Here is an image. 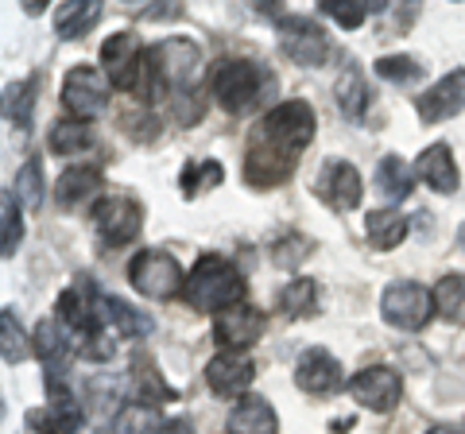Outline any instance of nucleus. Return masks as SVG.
I'll return each instance as SVG.
<instances>
[{
    "instance_id": "obj_1",
    "label": "nucleus",
    "mask_w": 465,
    "mask_h": 434,
    "mask_svg": "<svg viewBox=\"0 0 465 434\" xmlns=\"http://www.w3.org/2000/svg\"><path fill=\"white\" fill-rule=\"evenodd\" d=\"M314 140V109L307 101H283L252 128L249 155H244V182L268 191L287 182L299 163V152Z\"/></svg>"
},
{
    "instance_id": "obj_2",
    "label": "nucleus",
    "mask_w": 465,
    "mask_h": 434,
    "mask_svg": "<svg viewBox=\"0 0 465 434\" xmlns=\"http://www.w3.org/2000/svg\"><path fill=\"white\" fill-rule=\"evenodd\" d=\"M186 299H191L194 311H217V314L229 307H241L244 299L241 268L222 252H202L191 280H186Z\"/></svg>"
},
{
    "instance_id": "obj_3",
    "label": "nucleus",
    "mask_w": 465,
    "mask_h": 434,
    "mask_svg": "<svg viewBox=\"0 0 465 434\" xmlns=\"http://www.w3.org/2000/svg\"><path fill=\"white\" fill-rule=\"evenodd\" d=\"M268 85H272L268 70L249 59H225V63H217L210 74V90L225 113H249L256 101L264 97Z\"/></svg>"
},
{
    "instance_id": "obj_4",
    "label": "nucleus",
    "mask_w": 465,
    "mask_h": 434,
    "mask_svg": "<svg viewBox=\"0 0 465 434\" xmlns=\"http://www.w3.org/2000/svg\"><path fill=\"white\" fill-rule=\"evenodd\" d=\"M148 63H152V78L155 85L179 94V97H191L194 82L202 74V47L194 39H183V35H171L163 43H155L148 51Z\"/></svg>"
},
{
    "instance_id": "obj_5",
    "label": "nucleus",
    "mask_w": 465,
    "mask_h": 434,
    "mask_svg": "<svg viewBox=\"0 0 465 434\" xmlns=\"http://www.w3.org/2000/svg\"><path fill=\"white\" fill-rule=\"evenodd\" d=\"M101 63H105V74L116 90H128V94H152V63H148V51H140V39L133 32H116L105 39L101 47Z\"/></svg>"
},
{
    "instance_id": "obj_6",
    "label": "nucleus",
    "mask_w": 465,
    "mask_h": 434,
    "mask_svg": "<svg viewBox=\"0 0 465 434\" xmlns=\"http://www.w3.org/2000/svg\"><path fill=\"white\" fill-rule=\"evenodd\" d=\"M128 283H133L140 295H148V299H174L179 291H186L179 260L159 252V249H148V252L133 256V264H128Z\"/></svg>"
},
{
    "instance_id": "obj_7",
    "label": "nucleus",
    "mask_w": 465,
    "mask_h": 434,
    "mask_svg": "<svg viewBox=\"0 0 465 434\" xmlns=\"http://www.w3.org/2000/svg\"><path fill=\"white\" fill-rule=\"evenodd\" d=\"M430 307H434V295L427 291L423 283H391L384 287V295H381V314H384V322L388 326H396V330H423L430 322Z\"/></svg>"
},
{
    "instance_id": "obj_8",
    "label": "nucleus",
    "mask_w": 465,
    "mask_h": 434,
    "mask_svg": "<svg viewBox=\"0 0 465 434\" xmlns=\"http://www.w3.org/2000/svg\"><path fill=\"white\" fill-rule=\"evenodd\" d=\"M94 229L105 244H133L143 229V206L128 194H109L94 206Z\"/></svg>"
},
{
    "instance_id": "obj_9",
    "label": "nucleus",
    "mask_w": 465,
    "mask_h": 434,
    "mask_svg": "<svg viewBox=\"0 0 465 434\" xmlns=\"http://www.w3.org/2000/svg\"><path fill=\"white\" fill-rule=\"evenodd\" d=\"M63 105L66 113H74L78 121H90V117H101L109 105V74L97 66H74L63 82Z\"/></svg>"
},
{
    "instance_id": "obj_10",
    "label": "nucleus",
    "mask_w": 465,
    "mask_h": 434,
    "mask_svg": "<svg viewBox=\"0 0 465 434\" xmlns=\"http://www.w3.org/2000/svg\"><path fill=\"white\" fill-rule=\"evenodd\" d=\"M280 47L287 59H295L299 66H322L330 54L326 32L307 16H283L280 20Z\"/></svg>"
},
{
    "instance_id": "obj_11",
    "label": "nucleus",
    "mask_w": 465,
    "mask_h": 434,
    "mask_svg": "<svg viewBox=\"0 0 465 434\" xmlns=\"http://www.w3.org/2000/svg\"><path fill=\"white\" fill-rule=\"evenodd\" d=\"M318 198L333 206L338 213H349L361 206L365 198V182H361V171L345 159H326L322 171H318Z\"/></svg>"
},
{
    "instance_id": "obj_12",
    "label": "nucleus",
    "mask_w": 465,
    "mask_h": 434,
    "mask_svg": "<svg viewBox=\"0 0 465 434\" xmlns=\"http://www.w3.org/2000/svg\"><path fill=\"white\" fill-rule=\"evenodd\" d=\"M349 396H353L361 408H369V411H391L400 403L403 396V380H400V372L396 369H384V365H376V369H365V372H357L353 380H349Z\"/></svg>"
},
{
    "instance_id": "obj_13",
    "label": "nucleus",
    "mask_w": 465,
    "mask_h": 434,
    "mask_svg": "<svg viewBox=\"0 0 465 434\" xmlns=\"http://www.w3.org/2000/svg\"><path fill=\"white\" fill-rule=\"evenodd\" d=\"M461 109H465V70H450V74L434 82L427 94L415 97V113L423 124L450 121V117H458Z\"/></svg>"
},
{
    "instance_id": "obj_14",
    "label": "nucleus",
    "mask_w": 465,
    "mask_h": 434,
    "mask_svg": "<svg viewBox=\"0 0 465 434\" xmlns=\"http://www.w3.org/2000/svg\"><path fill=\"white\" fill-rule=\"evenodd\" d=\"M260 334H264V314L256 307H244V302L222 311L213 322V338H217V345H225V353L249 350V345L260 341Z\"/></svg>"
},
{
    "instance_id": "obj_15",
    "label": "nucleus",
    "mask_w": 465,
    "mask_h": 434,
    "mask_svg": "<svg viewBox=\"0 0 465 434\" xmlns=\"http://www.w3.org/2000/svg\"><path fill=\"white\" fill-rule=\"evenodd\" d=\"M295 384L302 388V392H311V396H333L345 384V372H341V365H338V357L333 353L311 345V350L299 357V365H295Z\"/></svg>"
},
{
    "instance_id": "obj_16",
    "label": "nucleus",
    "mask_w": 465,
    "mask_h": 434,
    "mask_svg": "<svg viewBox=\"0 0 465 434\" xmlns=\"http://www.w3.org/2000/svg\"><path fill=\"white\" fill-rule=\"evenodd\" d=\"M256 365L244 353H217L206 365V384L217 396H241L252 384Z\"/></svg>"
},
{
    "instance_id": "obj_17",
    "label": "nucleus",
    "mask_w": 465,
    "mask_h": 434,
    "mask_svg": "<svg viewBox=\"0 0 465 434\" xmlns=\"http://www.w3.org/2000/svg\"><path fill=\"white\" fill-rule=\"evenodd\" d=\"M419 179H423L430 191H439V194H454L458 191V163H454V152H450V143H430L427 152H419Z\"/></svg>"
},
{
    "instance_id": "obj_18",
    "label": "nucleus",
    "mask_w": 465,
    "mask_h": 434,
    "mask_svg": "<svg viewBox=\"0 0 465 434\" xmlns=\"http://www.w3.org/2000/svg\"><path fill=\"white\" fill-rule=\"evenodd\" d=\"M35 353L43 360V369H47V380L51 376H66V360H70V334L63 330V322L58 318H43V322L35 326Z\"/></svg>"
},
{
    "instance_id": "obj_19",
    "label": "nucleus",
    "mask_w": 465,
    "mask_h": 434,
    "mask_svg": "<svg viewBox=\"0 0 465 434\" xmlns=\"http://www.w3.org/2000/svg\"><path fill=\"white\" fill-rule=\"evenodd\" d=\"M229 434H280V419H275L272 403L264 396H244L237 408L229 411Z\"/></svg>"
},
{
    "instance_id": "obj_20",
    "label": "nucleus",
    "mask_w": 465,
    "mask_h": 434,
    "mask_svg": "<svg viewBox=\"0 0 465 434\" xmlns=\"http://www.w3.org/2000/svg\"><path fill=\"white\" fill-rule=\"evenodd\" d=\"M101 191V167L94 163H78V167H66L54 182V198L63 206H82Z\"/></svg>"
},
{
    "instance_id": "obj_21",
    "label": "nucleus",
    "mask_w": 465,
    "mask_h": 434,
    "mask_svg": "<svg viewBox=\"0 0 465 434\" xmlns=\"http://www.w3.org/2000/svg\"><path fill=\"white\" fill-rule=\"evenodd\" d=\"M407 217L396 213V210H372L365 217V233H369V244L372 249H381V252H391V249H400L403 237H407Z\"/></svg>"
},
{
    "instance_id": "obj_22",
    "label": "nucleus",
    "mask_w": 465,
    "mask_h": 434,
    "mask_svg": "<svg viewBox=\"0 0 465 434\" xmlns=\"http://www.w3.org/2000/svg\"><path fill=\"white\" fill-rule=\"evenodd\" d=\"M97 20H101L97 0H66V5H58V12H54V32L63 39H82Z\"/></svg>"
},
{
    "instance_id": "obj_23",
    "label": "nucleus",
    "mask_w": 465,
    "mask_h": 434,
    "mask_svg": "<svg viewBox=\"0 0 465 434\" xmlns=\"http://www.w3.org/2000/svg\"><path fill=\"white\" fill-rule=\"evenodd\" d=\"M376 186H381V194L388 198V206H400L415 186V171L407 167L400 155H384L381 163H376Z\"/></svg>"
},
{
    "instance_id": "obj_24",
    "label": "nucleus",
    "mask_w": 465,
    "mask_h": 434,
    "mask_svg": "<svg viewBox=\"0 0 465 434\" xmlns=\"http://www.w3.org/2000/svg\"><path fill=\"white\" fill-rule=\"evenodd\" d=\"M430 295H434V307H439V314L450 326H465V276L461 271L442 276L439 283H434Z\"/></svg>"
},
{
    "instance_id": "obj_25",
    "label": "nucleus",
    "mask_w": 465,
    "mask_h": 434,
    "mask_svg": "<svg viewBox=\"0 0 465 434\" xmlns=\"http://www.w3.org/2000/svg\"><path fill=\"white\" fill-rule=\"evenodd\" d=\"M222 179H225V171L217 159H186V167L179 175V191H183V198H198V194L213 191V186H222Z\"/></svg>"
},
{
    "instance_id": "obj_26",
    "label": "nucleus",
    "mask_w": 465,
    "mask_h": 434,
    "mask_svg": "<svg viewBox=\"0 0 465 434\" xmlns=\"http://www.w3.org/2000/svg\"><path fill=\"white\" fill-rule=\"evenodd\" d=\"M105 322L116 338H143L152 334V318H143L140 311H133L128 302L105 295Z\"/></svg>"
},
{
    "instance_id": "obj_27",
    "label": "nucleus",
    "mask_w": 465,
    "mask_h": 434,
    "mask_svg": "<svg viewBox=\"0 0 465 434\" xmlns=\"http://www.w3.org/2000/svg\"><path fill=\"white\" fill-rule=\"evenodd\" d=\"M333 97H338V105L349 121H357L361 113H365L369 105V85H365V74H361L357 66H349L345 74L338 78V85H333Z\"/></svg>"
},
{
    "instance_id": "obj_28",
    "label": "nucleus",
    "mask_w": 465,
    "mask_h": 434,
    "mask_svg": "<svg viewBox=\"0 0 465 434\" xmlns=\"http://www.w3.org/2000/svg\"><path fill=\"white\" fill-rule=\"evenodd\" d=\"M280 311L291 318H314L318 314V283L299 276L280 291Z\"/></svg>"
},
{
    "instance_id": "obj_29",
    "label": "nucleus",
    "mask_w": 465,
    "mask_h": 434,
    "mask_svg": "<svg viewBox=\"0 0 465 434\" xmlns=\"http://www.w3.org/2000/svg\"><path fill=\"white\" fill-rule=\"evenodd\" d=\"M133 376H136V399L140 403H148V408H155V403H163V399H174V388H167L163 380H159V372H155V365L148 357H140L136 353V360H133Z\"/></svg>"
},
{
    "instance_id": "obj_30",
    "label": "nucleus",
    "mask_w": 465,
    "mask_h": 434,
    "mask_svg": "<svg viewBox=\"0 0 465 434\" xmlns=\"http://www.w3.org/2000/svg\"><path fill=\"white\" fill-rule=\"evenodd\" d=\"M0 353H5V365H20V360L32 357V341L24 338L12 311H0Z\"/></svg>"
},
{
    "instance_id": "obj_31",
    "label": "nucleus",
    "mask_w": 465,
    "mask_h": 434,
    "mask_svg": "<svg viewBox=\"0 0 465 434\" xmlns=\"http://www.w3.org/2000/svg\"><path fill=\"white\" fill-rule=\"evenodd\" d=\"M0 222H5V233H0V256H16V244L24 241V217L16 206V191L0 194Z\"/></svg>"
},
{
    "instance_id": "obj_32",
    "label": "nucleus",
    "mask_w": 465,
    "mask_h": 434,
    "mask_svg": "<svg viewBox=\"0 0 465 434\" xmlns=\"http://www.w3.org/2000/svg\"><path fill=\"white\" fill-rule=\"evenodd\" d=\"M85 148H94V133H90V124H74V121H63V124H54L51 128V152L54 155H78Z\"/></svg>"
},
{
    "instance_id": "obj_33",
    "label": "nucleus",
    "mask_w": 465,
    "mask_h": 434,
    "mask_svg": "<svg viewBox=\"0 0 465 434\" xmlns=\"http://www.w3.org/2000/svg\"><path fill=\"white\" fill-rule=\"evenodd\" d=\"M35 90H39V78H27L20 85H8V121L16 128L32 124V113H35Z\"/></svg>"
},
{
    "instance_id": "obj_34",
    "label": "nucleus",
    "mask_w": 465,
    "mask_h": 434,
    "mask_svg": "<svg viewBox=\"0 0 465 434\" xmlns=\"http://www.w3.org/2000/svg\"><path fill=\"white\" fill-rule=\"evenodd\" d=\"M12 191H16V198L24 202V206H32V210L43 206V167H39V159H27V163L20 167Z\"/></svg>"
},
{
    "instance_id": "obj_35",
    "label": "nucleus",
    "mask_w": 465,
    "mask_h": 434,
    "mask_svg": "<svg viewBox=\"0 0 465 434\" xmlns=\"http://www.w3.org/2000/svg\"><path fill=\"white\" fill-rule=\"evenodd\" d=\"M159 427V411L148 408V403H133V408L121 411V423H116V434H155Z\"/></svg>"
},
{
    "instance_id": "obj_36",
    "label": "nucleus",
    "mask_w": 465,
    "mask_h": 434,
    "mask_svg": "<svg viewBox=\"0 0 465 434\" xmlns=\"http://www.w3.org/2000/svg\"><path fill=\"white\" fill-rule=\"evenodd\" d=\"M381 5H353V0H322V12L330 20H338L341 27H349V32H353V27H361L369 20V12H376Z\"/></svg>"
},
{
    "instance_id": "obj_37",
    "label": "nucleus",
    "mask_w": 465,
    "mask_h": 434,
    "mask_svg": "<svg viewBox=\"0 0 465 434\" xmlns=\"http://www.w3.org/2000/svg\"><path fill=\"white\" fill-rule=\"evenodd\" d=\"M376 74H381L384 82H415L419 74H423V66H419L415 59H407V54H384V59H376Z\"/></svg>"
},
{
    "instance_id": "obj_38",
    "label": "nucleus",
    "mask_w": 465,
    "mask_h": 434,
    "mask_svg": "<svg viewBox=\"0 0 465 434\" xmlns=\"http://www.w3.org/2000/svg\"><path fill=\"white\" fill-rule=\"evenodd\" d=\"M307 252H311V241L307 237H299V233H287L283 241H275L272 244V260L280 268H295V264H302L307 260Z\"/></svg>"
},
{
    "instance_id": "obj_39",
    "label": "nucleus",
    "mask_w": 465,
    "mask_h": 434,
    "mask_svg": "<svg viewBox=\"0 0 465 434\" xmlns=\"http://www.w3.org/2000/svg\"><path fill=\"white\" fill-rule=\"evenodd\" d=\"M155 434H194V427L186 423V419H171V423H163Z\"/></svg>"
},
{
    "instance_id": "obj_40",
    "label": "nucleus",
    "mask_w": 465,
    "mask_h": 434,
    "mask_svg": "<svg viewBox=\"0 0 465 434\" xmlns=\"http://www.w3.org/2000/svg\"><path fill=\"white\" fill-rule=\"evenodd\" d=\"M427 434H465V430H458V427H446V423H442V427H430Z\"/></svg>"
},
{
    "instance_id": "obj_41",
    "label": "nucleus",
    "mask_w": 465,
    "mask_h": 434,
    "mask_svg": "<svg viewBox=\"0 0 465 434\" xmlns=\"http://www.w3.org/2000/svg\"><path fill=\"white\" fill-rule=\"evenodd\" d=\"M461 241H465V229H461Z\"/></svg>"
}]
</instances>
